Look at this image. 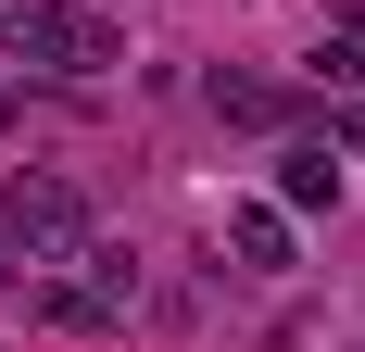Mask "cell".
Returning <instances> with one entry per match:
<instances>
[{
    "instance_id": "obj_1",
    "label": "cell",
    "mask_w": 365,
    "mask_h": 352,
    "mask_svg": "<svg viewBox=\"0 0 365 352\" xmlns=\"http://www.w3.org/2000/svg\"><path fill=\"white\" fill-rule=\"evenodd\" d=\"M76 252H88V202H76L63 176H26L0 189V277H63Z\"/></svg>"
},
{
    "instance_id": "obj_2",
    "label": "cell",
    "mask_w": 365,
    "mask_h": 352,
    "mask_svg": "<svg viewBox=\"0 0 365 352\" xmlns=\"http://www.w3.org/2000/svg\"><path fill=\"white\" fill-rule=\"evenodd\" d=\"M0 51L38 63V76H101V63H126L88 0H0Z\"/></svg>"
},
{
    "instance_id": "obj_3",
    "label": "cell",
    "mask_w": 365,
    "mask_h": 352,
    "mask_svg": "<svg viewBox=\"0 0 365 352\" xmlns=\"http://www.w3.org/2000/svg\"><path fill=\"white\" fill-rule=\"evenodd\" d=\"M202 101H215L227 126H290V88H277V76H240V63L202 76Z\"/></svg>"
},
{
    "instance_id": "obj_4",
    "label": "cell",
    "mask_w": 365,
    "mask_h": 352,
    "mask_svg": "<svg viewBox=\"0 0 365 352\" xmlns=\"http://www.w3.org/2000/svg\"><path fill=\"white\" fill-rule=\"evenodd\" d=\"M277 214H340V164H328V139H302L290 164H277Z\"/></svg>"
},
{
    "instance_id": "obj_5",
    "label": "cell",
    "mask_w": 365,
    "mask_h": 352,
    "mask_svg": "<svg viewBox=\"0 0 365 352\" xmlns=\"http://www.w3.org/2000/svg\"><path fill=\"white\" fill-rule=\"evenodd\" d=\"M227 252H240L252 277H277V264H290V214H277V202H240V214H227Z\"/></svg>"
},
{
    "instance_id": "obj_6",
    "label": "cell",
    "mask_w": 365,
    "mask_h": 352,
    "mask_svg": "<svg viewBox=\"0 0 365 352\" xmlns=\"http://www.w3.org/2000/svg\"><path fill=\"white\" fill-rule=\"evenodd\" d=\"M340 139H353V151H365V113H340Z\"/></svg>"
},
{
    "instance_id": "obj_7",
    "label": "cell",
    "mask_w": 365,
    "mask_h": 352,
    "mask_svg": "<svg viewBox=\"0 0 365 352\" xmlns=\"http://www.w3.org/2000/svg\"><path fill=\"white\" fill-rule=\"evenodd\" d=\"M0 139H13V88H0Z\"/></svg>"
}]
</instances>
